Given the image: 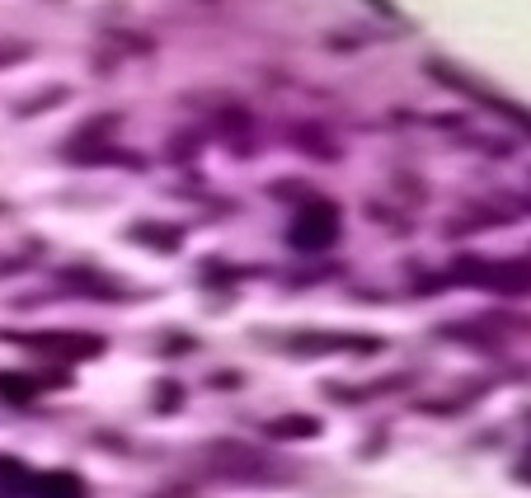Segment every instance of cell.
<instances>
[{
    "mask_svg": "<svg viewBox=\"0 0 531 498\" xmlns=\"http://www.w3.org/2000/svg\"><path fill=\"white\" fill-rule=\"evenodd\" d=\"M273 433L278 437H311L315 423L311 419H287V423H273Z\"/></svg>",
    "mask_w": 531,
    "mask_h": 498,
    "instance_id": "cell-4",
    "label": "cell"
},
{
    "mask_svg": "<svg viewBox=\"0 0 531 498\" xmlns=\"http://www.w3.org/2000/svg\"><path fill=\"white\" fill-rule=\"evenodd\" d=\"M334 235H339V212L334 207L306 203L297 212V226H292V245L297 249H325Z\"/></svg>",
    "mask_w": 531,
    "mask_h": 498,
    "instance_id": "cell-1",
    "label": "cell"
},
{
    "mask_svg": "<svg viewBox=\"0 0 531 498\" xmlns=\"http://www.w3.org/2000/svg\"><path fill=\"white\" fill-rule=\"evenodd\" d=\"M29 498H85V484L66 470H52V475H33Z\"/></svg>",
    "mask_w": 531,
    "mask_h": 498,
    "instance_id": "cell-3",
    "label": "cell"
},
{
    "mask_svg": "<svg viewBox=\"0 0 531 498\" xmlns=\"http://www.w3.org/2000/svg\"><path fill=\"white\" fill-rule=\"evenodd\" d=\"M29 348L62 362H85L94 353H104V339H90V334H33Z\"/></svg>",
    "mask_w": 531,
    "mask_h": 498,
    "instance_id": "cell-2",
    "label": "cell"
}]
</instances>
